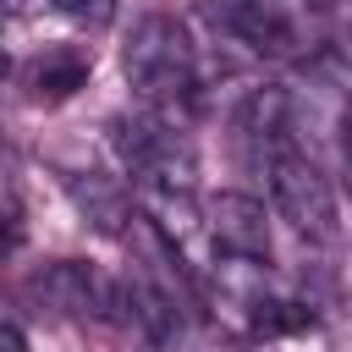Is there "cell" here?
<instances>
[{
    "mask_svg": "<svg viewBox=\"0 0 352 352\" xmlns=\"http://www.w3.org/2000/svg\"><path fill=\"white\" fill-rule=\"evenodd\" d=\"M121 72L138 94L148 99H176L192 88V72H198V50H192V33L187 22L165 16V11H148L138 16V28L126 33V50H121Z\"/></svg>",
    "mask_w": 352,
    "mask_h": 352,
    "instance_id": "6da1fadb",
    "label": "cell"
},
{
    "mask_svg": "<svg viewBox=\"0 0 352 352\" xmlns=\"http://www.w3.org/2000/svg\"><path fill=\"white\" fill-rule=\"evenodd\" d=\"M110 148L116 160L143 182V187H176V192H192V176H198V160L192 148L154 116H116L110 121Z\"/></svg>",
    "mask_w": 352,
    "mask_h": 352,
    "instance_id": "7a4b0ae2",
    "label": "cell"
},
{
    "mask_svg": "<svg viewBox=\"0 0 352 352\" xmlns=\"http://www.w3.org/2000/svg\"><path fill=\"white\" fill-rule=\"evenodd\" d=\"M270 192H275V209L302 236H336V187L308 154L275 148L270 154Z\"/></svg>",
    "mask_w": 352,
    "mask_h": 352,
    "instance_id": "3957f363",
    "label": "cell"
},
{
    "mask_svg": "<svg viewBox=\"0 0 352 352\" xmlns=\"http://www.w3.org/2000/svg\"><path fill=\"white\" fill-rule=\"evenodd\" d=\"M209 16L231 38H242L248 50H258V55H297V44H302L297 38V22L275 0H214Z\"/></svg>",
    "mask_w": 352,
    "mask_h": 352,
    "instance_id": "277c9868",
    "label": "cell"
},
{
    "mask_svg": "<svg viewBox=\"0 0 352 352\" xmlns=\"http://www.w3.org/2000/svg\"><path fill=\"white\" fill-rule=\"evenodd\" d=\"M209 231L226 258H270V220L253 192H220L209 198Z\"/></svg>",
    "mask_w": 352,
    "mask_h": 352,
    "instance_id": "5b68a950",
    "label": "cell"
},
{
    "mask_svg": "<svg viewBox=\"0 0 352 352\" xmlns=\"http://www.w3.org/2000/svg\"><path fill=\"white\" fill-rule=\"evenodd\" d=\"M33 292L55 308V314H110L116 292L110 280L94 270V264H77V258H55L33 275Z\"/></svg>",
    "mask_w": 352,
    "mask_h": 352,
    "instance_id": "8992f818",
    "label": "cell"
},
{
    "mask_svg": "<svg viewBox=\"0 0 352 352\" xmlns=\"http://www.w3.org/2000/svg\"><path fill=\"white\" fill-rule=\"evenodd\" d=\"M88 72H94V55H88V50L55 44V50H44V55L33 60V72H28V99H33V104H60V99H72L77 88H88Z\"/></svg>",
    "mask_w": 352,
    "mask_h": 352,
    "instance_id": "52a82bcc",
    "label": "cell"
},
{
    "mask_svg": "<svg viewBox=\"0 0 352 352\" xmlns=\"http://www.w3.org/2000/svg\"><path fill=\"white\" fill-rule=\"evenodd\" d=\"M286 121H292L286 88H253V94L236 104V132L253 138V143H270V154H275V143L286 138Z\"/></svg>",
    "mask_w": 352,
    "mask_h": 352,
    "instance_id": "ba28073f",
    "label": "cell"
},
{
    "mask_svg": "<svg viewBox=\"0 0 352 352\" xmlns=\"http://www.w3.org/2000/svg\"><path fill=\"white\" fill-rule=\"evenodd\" d=\"M143 214L160 226V236L176 248L198 231V209H192V192H176V187H143Z\"/></svg>",
    "mask_w": 352,
    "mask_h": 352,
    "instance_id": "9c48e42d",
    "label": "cell"
},
{
    "mask_svg": "<svg viewBox=\"0 0 352 352\" xmlns=\"http://www.w3.org/2000/svg\"><path fill=\"white\" fill-rule=\"evenodd\" d=\"M72 198L82 204V214L94 220V226H104V231H116L121 220H126V204H121V192L110 187V182H99V176H88V182H72Z\"/></svg>",
    "mask_w": 352,
    "mask_h": 352,
    "instance_id": "30bf717a",
    "label": "cell"
},
{
    "mask_svg": "<svg viewBox=\"0 0 352 352\" xmlns=\"http://www.w3.org/2000/svg\"><path fill=\"white\" fill-rule=\"evenodd\" d=\"M72 22H82V28H104L110 16H116V0H55Z\"/></svg>",
    "mask_w": 352,
    "mask_h": 352,
    "instance_id": "8fae6325",
    "label": "cell"
},
{
    "mask_svg": "<svg viewBox=\"0 0 352 352\" xmlns=\"http://www.w3.org/2000/svg\"><path fill=\"white\" fill-rule=\"evenodd\" d=\"M0 352H28V336H22L16 319H6V330H0Z\"/></svg>",
    "mask_w": 352,
    "mask_h": 352,
    "instance_id": "7c38bea8",
    "label": "cell"
},
{
    "mask_svg": "<svg viewBox=\"0 0 352 352\" xmlns=\"http://www.w3.org/2000/svg\"><path fill=\"white\" fill-rule=\"evenodd\" d=\"M341 160H346V182H352V99H346V116H341Z\"/></svg>",
    "mask_w": 352,
    "mask_h": 352,
    "instance_id": "4fadbf2b",
    "label": "cell"
},
{
    "mask_svg": "<svg viewBox=\"0 0 352 352\" xmlns=\"http://www.w3.org/2000/svg\"><path fill=\"white\" fill-rule=\"evenodd\" d=\"M44 6H55V0H6V11H11L16 22H22V16H38Z\"/></svg>",
    "mask_w": 352,
    "mask_h": 352,
    "instance_id": "5bb4252c",
    "label": "cell"
},
{
    "mask_svg": "<svg viewBox=\"0 0 352 352\" xmlns=\"http://www.w3.org/2000/svg\"><path fill=\"white\" fill-rule=\"evenodd\" d=\"M308 6H319V11H324V6H336V0H308Z\"/></svg>",
    "mask_w": 352,
    "mask_h": 352,
    "instance_id": "9a60e30c",
    "label": "cell"
}]
</instances>
